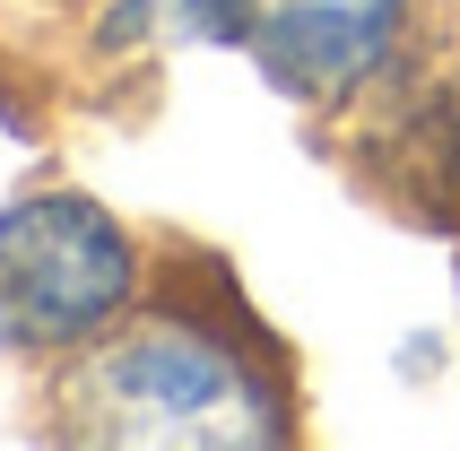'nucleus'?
<instances>
[{"label":"nucleus","instance_id":"nucleus-3","mask_svg":"<svg viewBox=\"0 0 460 451\" xmlns=\"http://www.w3.org/2000/svg\"><path fill=\"white\" fill-rule=\"evenodd\" d=\"M409 0H226V44H243L279 96L339 104L374 87L400 52Z\"/></svg>","mask_w":460,"mask_h":451},{"label":"nucleus","instance_id":"nucleus-1","mask_svg":"<svg viewBox=\"0 0 460 451\" xmlns=\"http://www.w3.org/2000/svg\"><path fill=\"white\" fill-rule=\"evenodd\" d=\"M78 434L104 443H287V382L200 322H139L70 382Z\"/></svg>","mask_w":460,"mask_h":451},{"label":"nucleus","instance_id":"nucleus-2","mask_svg":"<svg viewBox=\"0 0 460 451\" xmlns=\"http://www.w3.org/2000/svg\"><path fill=\"white\" fill-rule=\"evenodd\" d=\"M139 287V252L96 200L44 191L0 217V339L9 348H78Z\"/></svg>","mask_w":460,"mask_h":451},{"label":"nucleus","instance_id":"nucleus-4","mask_svg":"<svg viewBox=\"0 0 460 451\" xmlns=\"http://www.w3.org/2000/svg\"><path fill=\"white\" fill-rule=\"evenodd\" d=\"M113 35H156V44H226V0H122Z\"/></svg>","mask_w":460,"mask_h":451}]
</instances>
